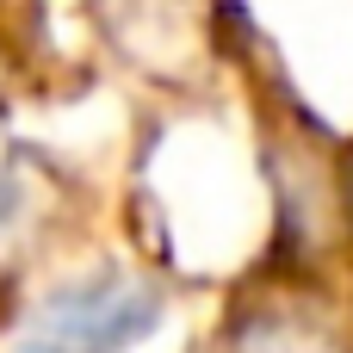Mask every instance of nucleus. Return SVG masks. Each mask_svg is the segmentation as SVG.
Segmentation results:
<instances>
[{"mask_svg": "<svg viewBox=\"0 0 353 353\" xmlns=\"http://www.w3.org/2000/svg\"><path fill=\"white\" fill-rule=\"evenodd\" d=\"M155 323V304L149 298H137V292H124V298H68L56 316H50V347L62 353H112L124 347L137 329H149Z\"/></svg>", "mask_w": 353, "mask_h": 353, "instance_id": "obj_1", "label": "nucleus"}, {"mask_svg": "<svg viewBox=\"0 0 353 353\" xmlns=\"http://www.w3.org/2000/svg\"><path fill=\"white\" fill-rule=\"evenodd\" d=\"M242 353H304V347H298L292 335H273V341H248Z\"/></svg>", "mask_w": 353, "mask_h": 353, "instance_id": "obj_2", "label": "nucleus"}]
</instances>
